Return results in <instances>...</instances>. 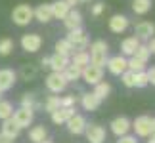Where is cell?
Masks as SVG:
<instances>
[{
  "label": "cell",
  "mask_w": 155,
  "mask_h": 143,
  "mask_svg": "<svg viewBox=\"0 0 155 143\" xmlns=\"http://www.w3.org/2000/svg\"><path fill=\"white\" fill-rule=\"evenodd\" d=\"M88 56H90V63L104 67L107 57H109V44H107L105 40H96V42H92Z\"/></svg>",
  "instance_id": "obj_1"
},
{
  "label": "cell",
  "mask_w": 155,
  "mask_h": 143,
  "mask_svg": "<svg viewBox=\"0 0 155 143\" xmlns=\"http://www.w3.org/2000/svg\"><path fill=\"white\" fill-rule=\"evenodd\" d=\"M33 19H35L33 8L29 4H17L15 8L12 10V21H14L17 27H27Z\"/></svg>",
  "instance_id": "obj_2"
},
{
  "label": "cell",
  "mask_w": 155,
  "mask_h": 143,
  "mask_svg": "<svg viewBox=\"0 0 155 143\" xmlns=\"http://www.w3.org/2000/svg\"><path fill=\"white\" fill-rule=\"evenodd\" d=\"M81 78L86 82V84H98L100 80L104 78V67H100V65H94V63H88L82 67V73H81Z\"/></svg>",
  "instance_id": "obj_3"
},
{
  "label": "cell",
  "mask_w": 155,
  "mask_h": 143,
  "mask_svg": "<svg viewBox=\"0 0 155 143\" xmlns=\"http://www.w3.org/2000/svg\"><path fill=\"white\" fill-rule=\"evenodd\" d=\"M12 118H14V122L21 130L23 128H29L33 124V120H35V109H31V107H19L17 111H14Z\"/></svg>",
  "instance_id": "obj_4"
},
{
  "label": "cell",
  "mask_w": 155,
  "mask_h": 143,
  "mask_svg": "<svg viewBox=\"0 0 155 143\" xmlns=\"http://www.w3.org/2000/svg\"><path fill=\"white\" fill-rule=\"evenodd\" d=\"M69 82L65 80L63 73H56V71H52V73L46 76V88L52 92V94H61L65 88H67Z\"/></svg>",
  "instance_id": "obj_5"
},
{
  "label": "cell",
  "mask_w": 155,
  "mask_h": 143,
  "mask_svg": "<svg viewBox=\"0 0 155 143\" xmlns=\"http://www.w3.org/2000/svg\"><path fill=\"white\" fill-rule=\"evenodd\" d=\"M67 40L71 42V46L75 48V50H86L88 48V37L84 33V29L82 27H77V29H71L69 34H67Z\"/></svg>",
  "instance_id": "obj_6"
},
{
  "label": "cell",
  "mask_w": 155,
  "mask_h": 143,
  "mask_svg": "<svg viewBox=\"0 0 155 143\" xmlns=\"http://www.w3.org/2000/svg\"><path fill=\"white\" fill-rule=\"evenodd\" d=\"M21 48L27 53H37L42 48V37L37 33H27L21 37Z\"/></svg>",
  "instance_id": "obj_7"
},
{
  "label": "cell",
  "mask_w": 155,
  "mask_h": 143,
  "mask_svg": "<svg viewBox=\"0 0 155 143\" xmlns=\"http://www.w3.org/2000/svg\"><path fill=\"white\" fill-rule=\"evenodd\" d=\"M130 128L134 130V134L138 138H150L151 135V118L150 116H138L136 120L130 124Z\"/></svg>",
  "instance_id": "obj_8"
},
{
  "label": "cell",
  "mask_w": 155,
  "mask_h": 143,
  "mask_svg": "<svg viewBox=\"0 0 155 143\" xmlns=\"http://www.w3.org/2000/svg\"><path fill=\"white\" fill-rule=\"evenodd\" d=\"M84 134H86V139L90 143H104L105 141V128L100 126V124H86L84 128Z\"/></svg>",
  "instance_id": "obj_9"
},
{
  "label": "cell",
  "mask_w": 155,
  "mask_h": 143,
  "mask_svg": "<svg viewBox=\"0 0 155 143\" xmlns=\"http://www.w3.org/2000/svg\"><path fill=\"white\" fill-rule=\"evenodd\" d=\"M105 67L107 71H109L111 75H115L119 76L123 73V71H127V57L123 56H113V57H107V61H105Z\"/></svg>",
  "instance_id": "obj_10"
},
{
  "label": "cell",
  "mask_w": 155,
  "mask_h": 143,
  "mask_svg": "<svg viewBox=\"0 0 155 143\" xmlns=\"http://www.w3.org/2000/svg\"><path fill=\"white\" fill-rule=\"evenodd\" d=\"M17 73L12 69H0V92H8L15 86Z\"/></svg>",
  "instance_id": "obj_11"
},
{
  "label": "cell",
  "mask_w": 155,
  "mask_h": 143,
  "mask_svg": "<svg viewBox=\"0 0 155 143\" xmlns=\"http://www.w3.org/2000/svg\"><path fill=\"white\" fill-rule=\"evenodd\" d=\"M65 124H67V130L73 135H81V134H84V128H86L88 122H86V118L82 115H77V113H75V115L71 116Z\"/></svg>",
  "instance_id": "obj_12"
},
{
  "label": "cell",
  "mask_w": 155,
  "mask_h": 143,
  "mask_svg": "<svg viewBox=\"0 0 155 143\" xmlns=\"http://www.w3.org/2000/svg\"><path fill=\"white\" fill-rule=\"evenodd\" d=\"M134 34L140 40H150L155 34V25L151 21H138L134 25Z\"/></svg>",
  "instance_id": "obj_13"
},
{
  "label": "cell",
  "mask_w": 155,
  "mask_h": 143,
  "mask_svg": "<svg viewBox=\"0 0 155 143\" xmlns=\"http://www.w3.org/2000/svg\"><path fill=\"white\" fill-rule=\"evenodd\" d=\"M130 25V21H128V17L127 15H121V14H115L109 19V29H111V33H115V34H121L124 33L128 29Z\"/></svg>",
  "instance_id": "obj_14"
},
{
  "label": "cell",
  "mask_w": 155,
  "mask_h": 143,
  "mask_svg": "<svg viewBox=\"0 0 155 143\" xmlns=\"http://www.w3.org/2000/svg\"><path fill=\"white\" fill-rule=\"evenodd\" d=\"M73 115H75V107H59V109H56L54 113H50L52 122L58 124V126L59 124H65Z\"/></svg>",
  "instance_id": "obj_15"
},
{
  "label": "cell",
  "mask_w": 155,
  "mask_h": 143,
  "mask_svg": "<svg viewBox=\"0 0 155 143\" xmlns=\"http://www.w3.org/2000/svg\"><path fill=\"white\" fill-rule=\"evenodd\" d=\"M130 124H132V122H130L127 116H117L109 126H111V132L119 138V135H124V134L130 132Z\"/></svg>",
  "instance_id": "obj_16"
},
{
  "label": "cell",
  "mask_w": 155,
  "mask_h": 143,
  "mask_svg": "<svg viewBox=\"0 0 155 143\" xmlns=\"http://www.w3.org/2000/svg\"><path fill=\"white\" fill-rule=\"evenodd\" d=\"M33 17L40 23H48L54 19V14H52V4H40L33 10Z\"/></svg>",
  "instance_id": "obj_17"
},
{
  "label": "cell",
  "mask_w": 155,
  "mask_h": 143,
  "mask_svg": "<svg viewBox=\"0 0 155 143\" xmlns=\"http://www.w3.org/2000/svg\"><path fill=\"white\" fill-rule=\"evenodd\" d=\"M63 25H65V29H67V31H71V29H77V27H82V15H81V11L75 10V8H71L69 14L63 17Z\"/></svg>",
  "instance_id": "obj_18"
},
{
  "label": "cell",
  "mask_w": 155,
  "mask_h": 143,
  "mask_svg": "<svg viewBox=\"0 0 155 143\" xmlns=\"http://www.w3.org/2000/svg\"><path fill=\"white\" fill-rule=\"evenodd\" d=\"M81 103H82V109L84 111H98V107L102 105V99L94 92H88V94H82Z\"/></svg>",
  "instance_id": "obj_19"
},
{
  "label": "cell",
  "mask_w": 155,
  "mask_h": 143,
  "mask_svg": "<svg viewBox=\"0 0 155 143\" xmlns=\"http://www.w3.org/2000/svg\"><path fill=\"white\" fill-rule=\"evenodd\" d=\"M140 42H142V40H140L138 37H136V34H134V37H128V38H124L123 42H121V53H123L124 57H130V56H134V52H136V48L140 46Z\"/></svg>",
  "instance_id": "obj_20"
},
{
  "label": "cell",
  "mask_w": 155,
  "mask_h": 143,
  "mask_svg": "<svg viewBox=\"0 0 155 143\" xmlns=\"http://www.w3.org/2000/svg\"><path fill=\"white\" fill-rule=\"evenodd\" d=\"M69 65V56H63V53H54L50 56V69L56 71V73H61V71Z\"/></svg>",
  "instance_id": "obj_21"
},
{
  "label": "cell",
  "mask_w": 155,
  "mask_h": 143,
  "mask_svg": "<svg viewBox=\"0 0 155 143\" xmlns=\"http://www.w3.org/2000/svg\"><path fill=\"white\" fill-rule=\"evenodd\" d=\"M19 132H21V128L14 122V118H12V116H8V118H4V120H2V130H0V134L10 135V138L15 139L17 135H19Z\"/></svg>",
  "instance_id": "obj_22"
},
{
  "label": "cell",
  "mask_w": 155,
  "mask_h": 143,
  "mask_svg": "<svg viewBox=\"0 0 155 143\" xmlns=\"http://www.w3.org/2000/svg\"><path fill=\"white\" fill-rule=\"evenodd\" d=\"M61 73H63V76H65V80H67V82H75V80L81 78L82 67H79V65H73V63L69 61V65L61 71Z\"/></svg>",
  "instance_id": "obj_23"
},
{
  "label": "cell",
  "mask_w": 155,
  "mask_h": 143,
  "mask_svg": "<svg viewBox=\"0 0 155 143\" xmlns=\"http://www.w3.org/2000/svg\"><path fill=\"white\" fill-rule=\"evenodd\" d=\"M69 61L73 65H79V67H84V65L90 63V56H88L86 50H77L69 56Z\"/></svg>",
  "instance_id": "obj_24"
},
{
  "label": "cell",
  "mask_w": 155,
  "mask_h": 143,
  "mask_svg": "<svg viewBox=\"0 0 155 143\" xmlns=\"http://www.w3.org/2000/svg\"><path fill=\"white\" fill-rule=\"evenodd\" d=\"M69 4L65 0H58V2L52 4V14H54V19H63L65 15L69 14Z\"/></svg>",
  "instance_id": "obj_25"
},
{
  "label": "cell",
  "mask_w": 155,
  "mask_h": 143,
  "mask_svg": "<svg viewBox=\"0 0 155 143\" xmlns=\"http://www.w3.org/2000/svg\"><path fill=\"white\" fill-rule=\"evenodd\" d=\"M153 0H134L132 2V11L136 15H146L147 11L151 10Z\"/></svg>",
  "instance_id": "obj_26"
},
{
  "label": "cell",
  "mask_w": 155,
  "mask_h": 143,
  "mask_svg": "<svg viewBox=\"0 0 155 143\" xmlns=\"http://www.w3.org/2000/svg\"><path fill=\"white\" fill-rule=\"evenodd\" d=\"M37 75H38V69L35 67V65H31V63H27V65H21V69H19V76L23 80H35L37 78Z\"/></svg>",
  "instance_id": "obj_27"
},
{
  "label": "cell",
  "mask_w": 155,
  "mask_h": 143,
  "mask_svg": "<svg viewBox=\"0 0 155 143\" xmlns=\"http://www.w3.org/2000/svg\"><path fill=\"white\" fill-rule=\"evenodd\" d=\"M48 138V132H46L44 126H33L31 130H29V139H31L33 143H38Z\"/></svg>",
  "instance_id": "obj_28"
},
{
  "label": "cell",
  "mask_w": 155,
  "mask_h": 143,
  "mask_svg": "<svg viewBox=\"0 0 155 143\" xmlns=\"http://www.w3.org/2000/svg\"><path fill=\"white\" fill-rule=\"evenodd\" d=\"M92 92H94V94H96L100 99L104 101V99L107 97V95L111 94V84H109V82H104V80H100L98 84H94V90H92Z\"/></svg>",
  "instance_id": "obj_29"
},
{
  "label": "cell",
  "mask_w": 155,
  "mask_h": 143,
  "mask_svg": "<svg viewBox=\"0 0 155 143\" xmlns=\"http://www.w3.org/2000/svg\"><path fill=\"white\" fill-rule=\"evenodd\" d=\"M127 69H130L132 73H138V71H146V61L138 59L136 56H130V59H127Z\"/></svg>",
  "instance_id": "obj_30"
},
{
  "label": "cell",
  "mask_w": 155,
  "mask_h": 143,
  "mask_svg": "<svg viewBox=\"0 0 155 143\" xmlns=\"http://www.w3.org/2000/svg\"><path fill=\"white\" fill-rule=\"evenodd\" d=\"M56 52L58 53H63V56H71V53L75 52V48L71 46V42L67 38H61V40H58L56 42Z\"/></svg>",
  "instance_id": "obj_31"
},
{
  "label": "cell",
  "mask_w": 155,
  "mask_h": 143,
  "mask_svg": "<svg viewBox=\"0 0 155 143\" xmlns=\"http://www.w3.org/2000/svg\"><path fill=\"white\" fill-rule=\"evenodd\" d=\"M12 115H14V105L6 99H0V120H4V118H8Z\"/></svg>",
  "instance_id": "obj_32"
},
{
  "label": "cell",
  "mask_w": 155,
  "mask_h": 143,
  "mask_svg": "<svg viewBox=\"0 0 155 143\" xmlns=\"http://www.w3.org/2000/svg\"><path fill=\"white\" fill-rule=\"evenodd\" d=\"M42 107H44L46 113H54L56 109H59V107H61V105H59V95H50V97L44 101Z\"/></svg>",
  "instance_id": "obj_33"
},
{
  "label": "cell",
  "mask_w": 155,
  "mask_h": 143,
  "mask_svg": "<svg viewBox=\"0 0 155 143\" xmlns=\"http://www.w3.org/2000/svg\"><path fill=\"white\" fill-rule=\"evenodd\" d=\"M12 50H14V40L12 38H0V56L2 57L10 56Z\"/></svg>",
  "instance_id": "obj_34"
},
{
  "label": "cell",
  "mask_w": 155,
  "mask_h": 143,
  "mask_svg": "<svg viewBox=\"0 0 155 143\" xmlns=\"http://www.w3.org/2000/svg\"><path fill=\"white\" fill-rule=\"evenodd\" d=\"M134 56L138 57V59H142V61L147 63V59H150L151 52H150V48H147V44H142V42H140V46L136 48V52H134Z\"/></svg>",
  "instance_id": "obj_35"
},
{
  "label": "cell",
  "mask_w": 155,
  "mask_h": 143,
  "mask_svg": "<svg viewBox=\"0 0 155 143\" xmlns=\"http://www.w3.org/2000/svg\"><path fill=\"white\" fill-rule=\"evenodd\" d=\"M150 82H147V75L146 71H138L134 73V88H146Z\"/></svg>",
  "instance_id": "obj_36"
},
{
  "label": "cell",
  "mask_w": 155,
  "mask_h": 143,
  "mask_svg": "<svg viewBox=\"0 0 155 143\" xmlns=\"http://www.w3.org/2000/svg\"><path fill=\"white\" fill-rule=\"evenodd\" d=\"M35 105H37V95H35L33 92L23 94V97H21V107H31V109H35Z\"/></svg>",
  "instance_id": "obj_37"
},
{
  "label": "cell",
  "mask_w": 155,
  "mask_h": 143,
  "mask_svg": "<svg viewBox=\"0 0 155 143\" xmlns=\"http://www.w3.org/2000/svg\"><path fill=\"white\" fill-rule=\"evenodd\" d=\"M121 80H123V84L127 86V88H134V73L130 69H127V71H123L121 75Z\"/></svg>",
  "instance_id": "obj_38"
},
{
  "label": "cell",
  "mask_w": 155,
  "mask_h": 143,
  "mask_svg": "<svg viewBox=\"0 0 155 143\" xmlns=\"http://www.w3.org/2000/svg\"><path fill=\"white\" fill-rule=\"evenodd\" d=\"M59 105L61 107H75L77 105V95H65V97H59Z\"/></svg>",
  "instance_id": "obj_39"
},
{
  "label": "cell",
  "mask_w": 155,
  "mask_h": 143,
  "mask_svg": "<svg viewBox=\"0 0 155 143\" xmlns=\"http://www.w3.org/2000/svg\"><path fill=\"white\" fill-rule=\"evenodd\" d=\"M104 10H105V4H104V2H96V4L92 6V10H90V11H92V15H94V17H98V15H102V14H104Z\"/></svg>",
  "instance_id": "obj_40"
},
{
  "label": "cell",
  "mask_w": 155,
  "mask_h": 143,
  "mask_svg": "<svg viewBox=\"0 0 155 143\" xmlns=\"http://www.w3.org/2000/svg\"><path fill=\"white\" fill-rule=\"evenodd\" d=\"M117 143H138V141H136V135L124 134V135H119V141Z\"/></svg>",
  "instance_id": "obj_41"
},
{
  "label": "cell",
  "mask_w": 155,
  "mask_h": 143,
  "mask_svg": "<svg viewBox=\"0 0 155 143\" xmlns=\"http://www.w3.org/2000/svg\"><path fill=\"white\" fill-rule=\"evenodd\" d=\"M146 75H147V82H150V84H153V86H155V67L147 69V71H146Z\"/></svg>",
  "instance_id": "obj_42"
},
{
  "label": "cell",
  "mask_w": 155,
  "mask_h": 143,
  "mask_svg": "<svg viewBox=\"0 0 155 143\" xmlns=\"http://www.w3.org/2000/svg\"><path fill=\"white\" fill-rule=\"evenodd\" d=\"M0 143H15V141H14V138H10V135L0 134Z\"/></svg>",
  "instance_id": "obj_43"
},
{
  "label": "cell",
  "mask_w": 155,
  "mask_h": 143,
  "mask_svg": "<svg viewBox=\"0 0 155 143\" xmlns=\"http://www.w3.org/2000/svg\"><path fill=\"white\" fill-rule=\"evenodd\" d=\"M40 65H42L44 69H50V57H48V56H44L42 59H40Z\"/></svg>",
  "instance_id": "obj_44"
},
{
  "label": "cell",
  "mask_w": 155,
  "mask_h": 143,
  "mask_svg": "<svg viewBox=\"0 0 155 143\" xmlns=\"http://www.w3.org/2000/svg\"><path fill=\"white\" fill-rule=\"evenodd\" d=\"M147 48H150L151 53H155V37H151L150 40H147Z\"/></svg>",
  "instance_id": "obj_45"
},
{
  "label": "cell",
  "mask_w": 155,
  "mask_h": 143,
  "mask_svg": "<svg viewBox=\"0 0 155 143\" xmlns=\"http://www.w3.org/2000/svg\"><path fill=\"white\" fill-rule=\"evenodd\" d=\"M65 2L69 4V8H75L77 4H81V0H65Z\"/></svg>",
  "instance_id": "obj_46"
},
{
  "label": "cell",
  "mask_w": 155,
  "mask_h": 143,
  "mask_svg": "<svg viewBox=\"0 0 155 143\" xmlns=\"http://www.w3.org/2000/svg\"><path fill=\"white\" fill-rule=\"evenodd\" d=\"M38 143H54L52 139H48V138H46V139H42V141H38Z\"/></svg>",
  "instance_id": "obj_47"
},
{
  "label": "cell",
  "mask_w": 155,
  "mask_h": 143,
  "mask_svg": "<svg viewBox=\"0 0 155 143\" xmlns=\"http://www.w3.org/2000/svg\"><path fill=\"white\" fill-rule=\"evenodd\" d=\"M155 130V118H151V132Z\"/></svg>",
  "instance_id": "obj_48"
},
{
  "label": "cell",
  "mask_w": 155,
  "mask_h": 143,
  "mask_svg": "<svg viewBox=\"0 0 155 143\" xmlns=\"http://www.w3.org/2000/svg\"><path fill=\"white\" fill-rule=\"evenodd\" d=\"M147 143H155V138H153V135L150 138V141H147Z\"/></svg>",
  "instance_id": "obj_49"
},
{
  "label": "cell",
  "mask_w": 155,
  "mask_h": 143,
  "mask_svg": "<svg viewBox=\"0 0 155 143\" xmlns=\"http://www.w3.org/2000/svg\"><path fill=\"white\" fill-rule=\"evenodd\" d=\"M86 2H90V0H81V4H86Z\"/></svg>",
  "instance_id": "obj_50"
},
{
  "label": "cell",
  "mask_w": 155,
  "mask_h": 143,
  "mask_svg": "<svg viewBox=\"0 0 155 143\" xmlns=\"http://www.w3.org/2000/svg\"><path fill=\"white\" fill-rule=\"evenodd\" d=\"M151 135H153V138H155V130H153V132H151Z\"/></svg>",
  "instance_id": "obj_51"
},
{
  "label": "cell",
  "mask_w": 155,
  "mask_h": 143,
  "mask_svg": "<svg viewBox=\"0 0 155 143\" xmlns=\"http://www.w3.org/2000/svg\"><path fill=\"white\" fill-rule=\"evenodd\" d=\"M0 99H2V92H0Z\"/></svg>",
  "instance_id": "obj_52"
}]
</instances>
